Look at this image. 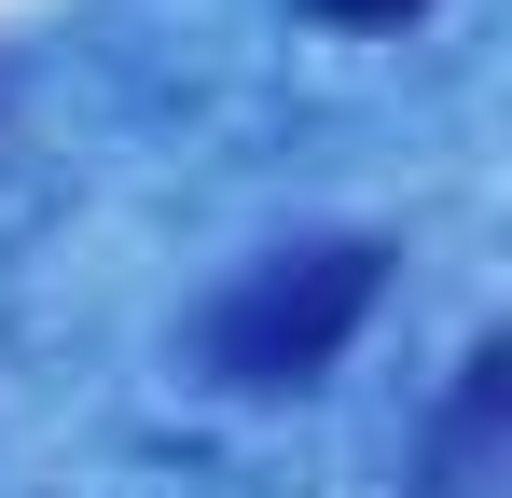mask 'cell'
<instances>
[{
    "mask_svg": "<svg viewBox=\"0 0 512 498\" xmlns=\"http://www.w3.org/2000/svg\"><path fill=\"white\" fill-rule=\"evenodd\" d=\"M499 485H512V332H485L457 360V402L429 415L416 498H499Z\"/></svg>",
    "mask_w": 512,
    "mask_h": 498,
    "instance_id": "7a4b0ae2",
    "label": "cell"
},
{
    "mask_svg": "<svg viewBox=\"0 0 512 498\" xmlns=\"http://www.w3.org/2000/svg\"><path fill=\"white\" fill-rule=\"evenodd\" d=\"M305 14H319V28H416L429 0H305Z\"/></svg>",
    "mask_w": 512,
    "mask_h": 498,
    "instance_id": "3957f363",
    "label": "cell"
},
{
    "mask_svg": "<svg viewBox=\"0 0 512 498\" xmlns=\"http://www.w3.org/2000/svg\"><path fill=\"white\" fill-rule=\"evenodd\" d=\"M388 263H402L388 236H291V249H263L250 277L194 319V374L236 388V402L319 388L346 346H360V319L388 305Z\"/></svg>",
    "mask_w": 512,
    "mask_h": 498,
    "instance_id": "6da1fadb",
    "label": "cell"
}]
</instances>
